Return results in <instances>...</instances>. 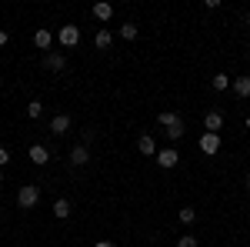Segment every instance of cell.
Wrapping results in <instances>:
<instances>
[{
    "label": "cell",
    "mask_w": 250,
    "mask_h": 247,
    "mask_svg": "<svg viewBox=\"0 0 250 247\" xmlns=\"http://www.w3.org/2000/svg\"><path fill=\"white\" fill-rule=\"evenodd\" d=\"M17 204H20V207H37V204H40V187H37V184H27V187H20Z\"/></svg>",
    "instance_id": "2"
},
{
    "label": "cell",
    "mask_w": 250,
    "mask_h": 247,
    "mask_svg": "<svg viewBox=\"0 0 250 247\" xmlns=\"http://www.w3.org/2000/svg\"><path fill=\"white\" fill-rule=\"evenodd\" d=\"M177 247H197V237H193V234H184V237L177 241Z\"/></svg>",
    "instance_id": "21"
},
{
    "label": "cell",
    "mask_w": 250,
    "mask_h": 247,
    "mask_svg": "<svg viewBox=\"0 0 250 247\" xmlns=\"http://www.w3.org/2000/svg\"><path fill=\"white\" fill-rule=\"evenodd\" d=\"M247 127H250V117H247Z\"/></svg>",
    "instance_id": "27"
},
{
    "label": "cell",
    "mask_w": 250,
    "mask_h": 247,
    "mask_svg": "<svg viewBox=\"0 0 250 247\" xmlns=\"http://www.w3.org/2000/svg\"><path fill=\"white\" fill-rule=\"evenodd\" d=\"M3 44H7V30L0 27V47H3Z\"/></svg>",
    "instance_id": "24"
},
{
    "label": "cell",
    "mask_w": 250,
    "mask_h": 247,
    "mask_svg": "<svg viewBox=\"0 0 250 247\" xmlns=\"http://www.w3.org/2000/svg\"><path fill=\"white\" fill-rule=\"evenodd\" d=\"M177 217H180V224H193V221H197V210H193V207H180Z\"/></svg>",
    "instance_id": "19"
},
{
    "label": "cell",
    "mask_w": 250,
    "mask_h": 247,
    "mask_svg": "<svg viewBox=\"0 0 250 247\" xmlns=\"http://www.w3.org/2000/svg\"><path fill=\"white\" fill-rule=\"evenodd\" d=\"M157 164H160L164 171H170V167H177V164H180V154L173 151V147H167V151H157Z\"/></svg>",
    "instance_id": "4"
},
{
    "label": "cell",
    "mask_w": 250,
    "mask_h": 247,
    "mask_svg": "<svg viewBox=\"0 0 250 247\" xmlns=\"http://www.w3.org/2000/svg\"><path fill=\"white\" fill-rule=\"evenodd\" d=\"M137 151L144 154V157H157V144H154V137H150V134H140V137H137Z\"/></svg>",
    "instance_id": "7"
},
{
    "label": "cell",
    "mask_w": 250,
    "mask_h": 247,
    "mask_svg": "<svg viewBox=\"0 0 250 247\" xmlns=\"http://www.w3.org/2000/svg\"><path fill=\"white\" fill-rule=\"evenodd\" d=\"M94 44H97V50H107V47L114 44V34H110V30H97Z\"/></svg>",
    "instance_id": "15"
},
{
    "label": "cell",
    "mask_w": 250,
    "mask_h": 247,
    "mask_svg": "<svg viewBox=\"0 0 250 247\" xmlns=\"http://www.w3.org/2000/svg\"><path fill=\"white\" fill-rule=\"evenodd\" d=\"M94 17L97 20H110L114 17V7H110V3H94Z\"/></svg>",
    "instance_id": "17"
},
{
    "label": "cell",
    "mask_w": 250,
    "mask_h": 247,
    "mask_svg": "<svg viewBox=\"0 0 250 247\" xmlns=\"http://www.w3.org/2000/svg\"><path fill=\"white\" fill-rule=\"evenodd\" d=\"M247 187H250V174H247Z\"/></svg>",
    "instance_id": "25"
},
{
    "label": "cell",
    "mask_w": 250,
    "mask_h": 247,
    "mask_svg": "<svg viewBox=\"0 0 250 247\" xmlns=\"http://www.w3.org/2000/svg\"><path fill=\"white\" fill-rule=\"evenodd\" d=\"M43 67L54 70V74H60V70H67V57H63V54H43Z\"/></svg>",
    "instance_id": "5"
},
{
    "label": "cell",
    "mask_w": 250,
    "mask_h": 247,
    "mask_svg": "<svg viewBox=\"0 0 250 247\" xmlns=\"http://www.w3.org/2000/svg\"><path fill=\"white\" fill-rule=\"evenodd\" d=\"M204 127H207V134L224 131V114H220V111H210V114L204 117Z\"/></svg>",
    "instance_id": "8"
},
{
    "label": "cell",
    "mask_w": 250,
    "mask_h": 247,
    "mask_svg": "<svg viewBox=\"0 0 250 247\" xmlns=\"http://www.w3.org/2000/svg\"><path fill=\"white\" fill-rule=\"evenodd\" d=\"M30 160H34V164H47V160H50V151H47L43 144H34V147H30Z\"/></svg>",
    "instance_id": "13"
},
{
    "label": "cell",
    "mask_w": 250,
    "mask_h": 247,
    "mask_svg": "<svg viewBox=\"0 0 250 247\" xmlns=\"http://www.w3.org/2000/svg\"><path fill=\"white\" fill-rule=\"evenodd\" d=\"M34 44H37L40 50H50V44H54V34H50V30H43V27H37V34H34Z\"/></svg>",
    "instance_id": "11"
},
{
    "label": "cell",
    "mask_w": 250,
    "mask_h": 247,
    "mask_svg": "<svg viewBox=\"0 0 250 247\" xmlns=\"http://www.w3.org/2000/svg\"><path fill=\"white\" fill-rule=\"evenodd\" d=\"M0 184H3V174H0Z\"/></svg>",
    "instance_id": "26"
},
{
    "label": "cell",
    "mask_w": 250,
    "mask_h": 247,
    "mask_svg": "<svg viewBox=\"0 0 250 247\" xmlns=\"http://www.w3.org/2000/svg\"><path fill=\"white\" fill-rule=\"evenodd\" d=\"M157 124L167 131L170 140H180V137H184V117L177 114V111H164V114H157Z\"/></svg>",
    "instance_id": "1"
},
{
    "label": "cell",
    "mask_w": 250,
    "mask_h": 247,
    "mask_svg": "<svg viewBox=\"0 0 250 247\" xmlns=\"http://www.w3.org/2000/svg\"><path fill=\"white\" fill-rule=\"evenodd\" d=\"M137 34H140V30H137V23H130V20L120 27V37H124V40H137Z\"/></svg>",
    "instance_id": "18"
},
{
    "label": "cell",
    "mask_w": 250,
    "mask_h": 247,
    "mask_svg": "<svg viewBox=\"0 0 250 247\" xmlns=\"http://www.w3.org/2000/svg\"><path fill=\"white\" fill-rule=\"evenodd\" d=\"M94 247H114V241H97Z\"/></svg>",
    "instance_id": "23"
},
{
    "label": "cell",
    "mask_w": 250,
    "mask_h": 247,
    "mask_svg": "<svg viewBox=\"0 0 250 247\" xmlns=\"http://www.w3.org/2000/svg\"><path fill=\"white\" fill-rule=\"evenodd\" d=\"M200 151L204 154H217L220 151V134H204V137H200Z\"/></svg>",
    "instance_id": "10"
},
{
    "label": "cell",
    "mask_w": 250,
    "mask_h": 247,
    "mask_svg": "<svg viewBox=\"0 0 250 247\" xmlns=\"http://www.w3.org/2000/svg\"><path fill=\"white\" fill-rule=\"evenodd\" d=\"M230 84H233V80H230L227 74H213V80H210V87H213V90H220V94H224Z\"/></svg>",
    "instance_id": "16"
},
{
    "label": "cell",
    "mask_w": 250,
    "mask_h": 247,
    "mask_svg": "<svg viewBox=\"0 0 250 247\" xmlns=\"http://www.w3.org/2000/svg\"><path fill=\"white\" fill-rule=\"evenodd\" d=\"M67 131H70V117H67V114L50 117V134H57V137H63Z\"/></svg>",
    "instance_id": "9"
},
{
    "label": "cell",
    "mask_w": 250,
    "mask_h": 247,
    "mask_svg": "<svg viewBox=\"0 0 250 247\" xmlns=\"http://www.w3.org/2000/svg\"><path fill=\"white\" fill-rule=\"evenodd\" d=\"M70 164H74V167L90 164V151H87V144H74V151H70Z\"/></svg>",
    "instance_id": "6"
},
{
    "label": "cell",
    "mask_w": 250,
    "mask_h": 247,
    "mask_svg": "<svg viewBox=\"0 0 250 247\" xmlns=\"http://www.w3.org/2000/svg\"><path fill=\"white\" fill-rule=\"evenodd\" d=\"M7 164H10V154H7V151H3V147H0V171H3Z\"/></svg>",
    "instance_id": "22"
},
{
    "label": "cell",
    "mask_w": 250,
    "mask_h": 247,
    "mask_svg": "<svg viewBox=\"0 0 250 247\" xmlns=\"http://www.w3.org/2000/svg\"><path fill=\"white\" fill-rule=\"evenodd\" d=\"M54 217H57V221H67V217H70V201H67V197H57V201H54Z\"/></svg>",
    "instance_id": "12"
},
{
    "label": "cell",
    "mask_w": 250,
    "mask_h": 247,
    "mask_svg": "<svg viewBox=\"0 0 250 247\" xmlns=\"http://www.w3.org/2000/svg\"><path fill=\"white\" fill-rule=\"evenodd\" d=\"M40 114H43V104H40V100H30V104H27V117H34V120H37Z\"/></svg>",
    "instance_id": "20"
},
{
    "label": "cell",
    "mask_w": 250,
    "mask_h": 247,
    "mask_svg": "<svg viewBox=\"0 0 250 247\" xmlns=\"http://www.w3.org/2000/svg\"><path fill=\"white\" fill-rule=\"evenodd\" d=\"M57 40H60V47H77V44H80V27H74V23L60 27Z\"/></svg>",
    "instance_id": "3"
},
{
    "label": "cell",
    "mask_w": 250,
    "mask_h": 247,
    "mask_svg": "<svg viewBox=\"0 0 250 247\" xmlns=\"http://www.w3.org/2000/svg\"><path fill=\"white\" fill-rule=\"evenodd\" d=\"M230 87H233V94H237V97H250V77H237Z\"/></svg>",
    "instance_id": "14"
}]
</instances>
